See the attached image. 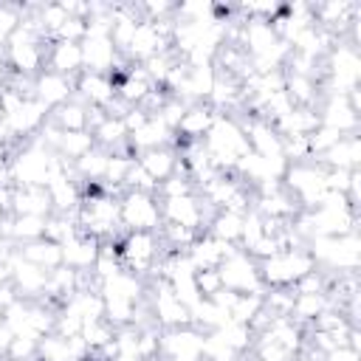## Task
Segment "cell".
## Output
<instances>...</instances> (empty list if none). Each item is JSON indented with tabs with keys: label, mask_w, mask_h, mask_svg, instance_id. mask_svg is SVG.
I'll list each match as a JSON object with an SVG mask.
<instances>
[{
	"label": "cell",
	"mask_w": 361,
	"mask_h": 361,
	"mask_svg": "<svg viewBox=\"0 0 361 361\" xmlns=\"http://www.w3.org/2000/svg\"><path fill=\"white\" fill-rule=\"evenodd\" d=\"M217 274L223 279V288H228L234 293H265V285L259 279V265L243 248H237L231 257H226L217 265Z\"/></svg>",
	"instance_id": "6da1fadb"
},
{
	"label": "cell",
	"mask_w": 361,
	"mask_h": 361,
	"mask_svg": "<svg viewBox=\"0 0 361 361\" xmlns=\"http://www.w3.org/2000/svg\"><path fill=\"white\" fill-rule=\"evenodd\" d=\"M121 228L124 231H158L161 228L158 195L124 192L121 195Z\"/></svg>",
	"instance_id": "7a4b0ae2"
},
{
	"label": "cell",
	"mask_w": 361,
	"mask_h": 361,
	"mask_svg": "<svg viewBox=\"0 0 361 361\" xmlns=\"http://www.w3.org/2000/svg\"><path fill=\"white\" fill-rule=\"evenodd\" d=\"M76 96V79L71 76H62V73H54L48 68H42L37 76H34V99L42 102L48 110L71 102Z\"/></svg>",
	"instance_id": "3957f363"
},
{
	"label": "cell",
	"mask_w": 361,
	"mask_h": 361,
	"mask_svg": "<svg viewBox=\"0 0 361 361\" xmlns=\"http://www.w3.org/2000/svg\"><path fill=\"white\" fill-rule=\"evenodd\" d=\"M76 99L85 102L87 107H107L116 99V85L110 73H96V71H82L76 76Z\"/></svg>",
	"instance_id": "277c9868"
},
{
	"label": "cell",
	"mask_w": 361,
	"mask_h": 361,
	"mask_svg": "<svg viewBox=\"0 0 361 361\" xmlns=\"http://www.w3.org/2000/svg\"><path fill=\"white\" fill-rule=\"evenodd\" d=\"M45 65H48V71H54V73H62V76L76 79V76L85 71L82 45H79V42H68V39H54L51 48H48Z\"/></svg>",
	"instance_id": "5b68a950"
},
{
	"label": "cell",
	"mask_w": 361,
	"mask_h": 361,
	"mask_svg": "<svg viewBox=\"0 0 361 361\" xmlns=\"http://www.w3.org/2000/svg\"><path fill=\"white\" fill-rule=\"evenodd\" d=\"M102 251V243L90 234H73L71 240L62 243V265L73 268V271H90L96 257Z\"/></svg>",
	"instance_id": "8992f818"
},
{
	"label": "cell",
	"mask_w": 361,
	"mask_h": 361,
	"mask_svg": "<svg viewBox=\"0 0 361 361\" xmlns=\"http://www.w3.org/2000/svg\"><path fill=\"white\" fill-rule=\"evenodd\" d=\"M135 164L155 180L164 183L166 178H172L178 172V149L175 147H155V149H144L135 155Z\"/></svg>",
	"instance_id": "52a82bcc"
},
{
	"label": "cell",
	"mask_w": 361,
	"mask_h": 361,
	"mask_svg": "<svg viewBox=\"0 0 361 361\" xmlns=\"http://www.w3.org/2000/svg\"><path fill=\"white\" fill-rule=\"evenodd\" d=\"M11 214H37V217H51V197L45 186H14V203Z\"/></svg>",
	"instance_id": "ba28073f"
},
{
	"label": "cell",
	"mask_w": 361,
	"mask_h": 361,
	"mask_svg": "<svg viewBox=\"0 0 361 361\" xmlns=\"http://www.w3.org/2000/svg\"><path fill=\"white\" fill-rule=\"evenodd\" d=\"M17 254H20L25 262H31V265H37V268H42V271H54V268L62 265V245L54 243V240H45V237L17 245Z\"/></svg>",
	"instance_id": "9c48e42d"
},
{
	"label": "cell",
	"mask_w": 361,
	"mask_h": 361,
	"mask_svg": "<svg viewBox=\"0 0 361 361\" xmlns=\"http://www.w3.org/2000/svg\"><path fill=\"white\" fill-rule=\"evenodd\" d=\"M62 133H76V130H87V104L85 102H79L76 96L71 99V102H65V104H59V107H54L51 110V116H48Z\"/></svg>",
	"instance_id": "30bf717a"
},
{
	"label": "cell",
	"mask_w": 361,
	"mask_h": 361,
	"mask_svg": "<svg viewBox=\"0 0 361 361\" xmlns=\"http://www.w3.org/2000/svg\"><path fill=\"white\" fill-rule=\"evenodd\" d=\"M206 234H212L214 240L237 245L240 234H243V214H237V212H214V217L206 226Z\"/></svg>",
	"instance_id": "8fae6325"
},
{
	"label": "cell",
	"mask_w": 361,
	"mask_h": 361,
	"mask_svg": "<svg viewBox=\"0 0 361 361\" xmlns=\"http://www.w3.org/2000/svg\"><path fill=\"white\" fill-rule=\"evenodd\" d=\"M45 220L48 217H37V214H11V243L23 245L45 237Z\"/></svg>",
	"instance_id": "7c38bea8"
},
{
	"label": "cell",
	"mask_w": 361,
	"mask_h": 361,
	"mask_svg": "<svg viewBox=\"0 0 361 361\" xmlns=\"http://www.w3.org/2000/svg\"><path fill=\"white\" fill-rule=\"evenodd\" d=\"M93 147H96L93 133H90V130H76V133H62L56 152H59L62 158H68V161H79V158H82L85 152H90Z\"/></svg>",
	"instance_id": "4fadbf2b"
},
{
	"label": "cell",
	"mask_w": 361,
	"mask_h": 361,
	"mask_svg": "<svg viewBox=\"0 0 361 361\" xmlns=\"http://www.w3.org/2000/svg\"><path fill=\"white\" fill-rule=\"evenodd\" d=\"M195 285H197V293H200L203 299H212L217 290H223V279H220L217 268L195 271Z\"/></svg>",
	"instance_id": "5bb4252c"
},
{
	"label": "cell",
	"mask_w": 361,
	"mask_h": 361,
	"mask_svg": "<svg viewBox=\"0 0 361 361\" xmlns=\"http://www.w3.org/2000/svg\"><path fill=\"white\" fill-rule=\"evenodd\" d=\"M322 361H358V350L350 344H338L322 355Z\"/></svg>",
	"instance_id": "9a60e30c"
},
{
	"label": "cell",
	"mask_w": 361,
	"mask_h": 361,
	"mask_svg": "<svg viewBox=\"0 0 361 361\" xmlns=\"http://www.w3.org/2000/svg\"><path fill=\"white\" fill-rule=\"evenodd\" d=\"M8 279H11L8 268H6V265H0V285H3V282H8Z\"/></svg>",
	"instance_id": "2e32d148"
},
{
	"label": "cell",
	"mask_w": 361,
	"mask_h": 361,
	"mask_svg": "<svg viewBox=\"0 0 361 361\" xmlns=\"http://www.w3.org/2000/svg\"><path fill=\"white\" fill-rule=\"evenodd\" d=\"M141 361H161V358H158V355H155V358H141Z\"/></svg>",
	"instance_id": "e0dca14e"
},
{
	"label": "cell",
	"mask_w": 361,
	"mask_h": 361,
	"mask_svg": "<svg viewBox=\"0 0 361 361\" xmlns=\"http://www.w3.org/2000/svg\"><path fill=\"white\" fill-rule=\"evenodd\" d=\"M3 217H6V212H3V209H0V220H3Z\"/></svg>",
	"instance_id": "ac0fdd59"
},
{
	"label": "cell",
	"mask_w": 361,
	"mask_h": 361,
	"mask_svg": "<svg viewBox=\"0 0 361 361\" xmlns=\"http://www.w3.org/2000/svg\"><path fill=\"white\" fill-rule=\"evenodd\" d=\"M0 319H3V310H0Z\"/></svg>",
	"instance_id": "d6986e66"
}]
</instances>
